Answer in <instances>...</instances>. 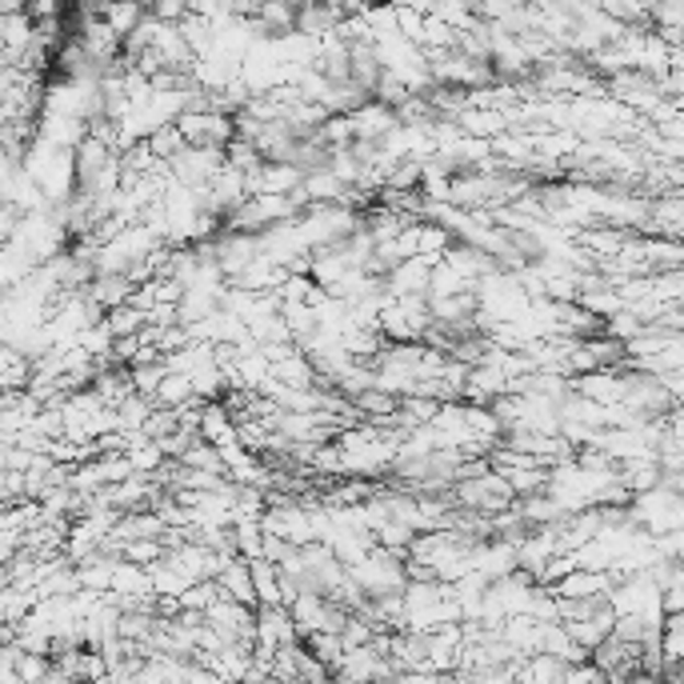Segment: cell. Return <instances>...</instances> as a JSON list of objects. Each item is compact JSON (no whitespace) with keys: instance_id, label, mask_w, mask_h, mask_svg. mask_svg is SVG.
<instances>
[{"instance_id":"6da1fadb","label":"cell","mask_w":684,"mask_h":684,"mask_svg":"<svg viewBox=\"0 0 684 684\" xmlns=\"http://www.w3.org/2000/svg\"><path fill=\"white\" fill-rule=\"evenodd\" d=\"M176 128L184 133L189 149L228 152L237 145V121L225 113H184L181 121H176Z\"/></svg>"},{"instance_id":"7a4b0ae2","label":"cell","mask_w":684,"mask_h":684,"mask_svg":"<svg viewBox=\"0 0 684 684\" xmlns=\"http://www.w3.org/2000/svg\"><path fill=\"white\" fill-rule=\"evenodd\" d=\"M172 181L184 184V189H205L228 169V152H213V149H184L181 157L169 164Z\"/></svg>"},{"instance_id":"3957f363","label":"cell","mask_w":684,"mask_h":684,"mask_svg":"<svg viewBox=\"0 0 684 684\" xmlns=\"http://www.w3.org/2000/svg\"><path fill=\"white\" fill-rule=\"evenodd\" d=\"M433 264H424L421 256L417 261H404L397 273L388 276V297L392 300H409V297H429L433 293Z\"/></svg>"},{"instance_id":"277c9868","label":"cell","mask_w":684,"mask_h":684,"mask_svg":"<svg viewBox=\"0 0 684 684\" xmlns=\"http://www.w3.org/2000/svg\"><path fill=\"white\" fill-rule=\"evenodd\" d=\"M353 121V140H373V145H385L400 125V116L392 113V109H385L380 101H373L368 109H361L356 116H349Z\"/></svg>"},{"instance_id":"5b68a950","label":"cell","mask_w":684,"mask_h":684,"mask_svg":"<svg viewBox=\"0 0 684 684\" xmlns=\"http://www.w3.org/2000/svg\"><path fill=\"white\" fill-rule=\"evenodd\" d=\"M521 569L516 565V545H504V540H489V545H480L472 552V572H480L485 581H504V577H513Z\"/></svg>"},{"instance_id":"8992f818","label":"cell","mask_w":684,"mask_h":684,"mask_svg":"<svg viewBox=\"0 0 684 684\" xmlns=\"http://www.w3.org/2000/svg\"><path fill=\"white\" fill-rule=\"evenodd\" d=\"M220 593L228 596V601H237V605H249L256 608V584H252V560H232L225 572L217 577Z\"/></svg>"},{"instance_id":"52a82bcc","label":"cell","mask_w":684,"mask_h":684,"mask_svg":"<svg viewBox=\"0 0 684 684\" xmlns=\"http://www.w3.org/2000/svg\"><path fill=\"white\" fill-rule=\"evenodd\" d=\"M164 533H169V525H164L152 509H140V513L121 516V525H116L113 536L121 540V545H137V540H160Z\"/></svg>"},{"instance_id":"ba28073f","label":"cell","mask_w":684,"mask_h":684,"mask_svg":"<svg viewBox=\"0 0 684 684\" xmlns=\"http://www.w3.org/2000/svg\"><path fill=\"white\" fill-rule=\"evenodd\" d=\"M252 584H256V608H285L281 569L273 560H252Z\"/></svg>"},{"instance_id":"9c48e42d","label":"cell","mask_w":684,"mask_h":684,"mask_svg":"<svg viewBox=\"0 0 684 684\" xmlns=\"http://www.w3.org/2000/svg\"><path fill=\"white\" fill-rule=\"evenodd\" d=\"M101 16L104 24L113 29L121 41H128V36L137 33L140 24H145V16H149V4H137V0H125V4H101Z\"/></svg>"},{"instance_id":"30bf717a","label":"cell","mask_w":684,"mask_h":684,"mask_svg":"<svg viewBox=\"0 0 684 684\" xmlns=\"http://www.w3.org/2000/svg\"><path fill=\"white\" fill-rule=\"evenodd\" d=\"M133 293H137V285H133L128 276H96V285L89 288V297L96 300V305L109 308V312H113V308L133 305Z\"/></svg>"},{"instance_id":"8fae6325","label":"cell","mask_w":684,"mask_h":684,"mask_svg":"<svg viewBox=\"0 0 684 684\" xmlns=\"http://www.w3.org/2000/svg\"><path fill=\"white\" fill-rule=\"evenodd\" d=\"M456 125L465 128L468 137L472 140H497V137H504V128H509V116L504 113H485V109H468L465 116H460V121H456Z\"/></svg>"},{"instance_id":"7c38bea8","label":"cell","mask_w":684,"mask_h":684,"mask_svg":"<svg viewBox=\"0 0 684 684\" xmlns=\"http://www.w3.org/2000/svg\"><path fill=\"white\" fill-rule=\"evenodd\" d=\"M176 465L193 468V472H213V477H228L225 456H220L217 445H208V441H196V445L189 448V456H184V460H176Z\"/></svg>"},{"instance_id":"4fadbf2b","label":"cell","mask_w":684,"mask_h":684,"mask_svg":"<svg viewBox=\"0 0 684 684\" xmlns=\"http://www.w3.org/2000/svg\"><path fill=\"white\" fill-rule=\"evenodd\" d=\"M104 324H109V332H113L116 341H128V337H140V332H145L149 312H140L137 305H125V308H113Z\"/></svg>"},{"instance_id":"5bb4252c","label":"cell","mask_w":684,"mask_h":684,"mask_svg":"<svg viewBox=\"0 0 684 684\" xmlns=\"http://www.w3.org/2000/svg\"><path fill=\"white\" fill-rule=\"evenodd\" d=\"M232 536H237L240 560H264V528H261V521H237V525H232Z\"/></svg>"},{"instance_id":"9a60e30c","label":"cell","mask_w":684,"mask_h":684,"mask_svg":"<svg viewBox=\"0 0 684 684\" xmlns=\"http://www.w3.org/2000/svg\"><path fill=\"white\" fill-rule=\"evenodd\" d=\"M149 149H152V157H157V160L172 164V160H176L184 149H189V140H184L181 128L169 125V128H160V133H152V137H149Z\"/></svg>"},{"instance_id":"2e32d148","label":"cell","mask_w":684,"mask_h":684,"mask_svg":"<svg viewBox=\"0 0 684 684\" xmlns=\"http://www.w3.org/2000/svg\"><path fill=\"white\" fill-rule=\"evenodd\" d=\"M305 645H308V652H312V657L324 664V669H337V664L344 661V652H349V649H344V640L332 637V632H317V637H308Z\"/></svg>"},{"instance_id":"e0dca14e","label":"cell","mask_w":684,"mask_h":684,"mask_svg":"<svg viewBox=\"0 0 684 684\" xmlns=\"http://www.w3.org/2000/svg\"><path fill=\"white\" fill-rule=\"evenodd\" d=\"M412 540H417V528L400 525V521H388L385 528H377V548H388V552H400V557H409Z\"/></svg>"},{"instance_id":"ac0fdd59","label":"cell","mask_w":684,"mask_h":684,"mask_svg":"<svg viewBox=\"0 0 684 684\" xmlns=\"http://www.w3.org/2000/svg\"><path fill=\"white\" fill-rule=\"evenodd\" d=\"M380 637V628L373 625V620H365V616H349V625H344L341 640H344V649H368L373 640Z\"/></svg>"},{"instance_id":"d6986e66","label":"cell","mask_w":684,"mask_h":684,"mask_svg":"<svg viewBox=\"0 0 684 684\" xmlns=\"http://www.w3.org/2000/svg\"><path fill=\"white\" fill-rule=\"evenodd\" d=\"M181 429V412H172V409H157L149 417V424H145V436H149L152 445H160V441H169L172 433Z\"/></svg>"},{"instance_id":"ffe728a7","label":"cell","mask_w":684,"mask_h":684,"mask_svg":"<svg viewBox=\"0 0 684 684\" xmlns=\"http://www.w3.org/2000/svg\"><path fill=\"white\" fill-rule=\"evenodd\" d=\"M149 12L160 24H184L189 16H193V4H181V0H157V4H149Z\"/></svg>"},{"instance_id":"44dd1931","label":"cell","mask_w":684,"mask_h":684,"mask_svg":"<svg viewBox=\"0 0 684 684\" xmlns=\"http://www.w3.org/2000/svg\"><path fill=\"white\" fill-rule=\"evenodd\" d=\"M53 673V657H24L21 652V684H45Z\"/></svg>"},{"instance_id":"7402d4cb","label":"cell","mask_w":684,"mask_h":684,"mask_svg":"<svg viewBox=\"0 0 684 684\" xmlns=\"http://www.w3.org/2000/svg\"><path fill=\"white\" fill-rule=\"evenodd\" d=\"M300 548L293 540H281V536H264V560H273L276 569H285L288 560L297 557Z\"/></svg>"},{"instance_id":"603a6c76","label":"cell","mask_w":684,"mask_h":684,"mask_svg":"<svg viewBox=\"0 0 684 684\" xmlns=\"http://www.w3.org/2000/svg\"><path fill=\"white\" fill-rule=\"evenodd\" d=\"M625 684H664V676H657V673H632Z\"/></svg>"},{"instance_id":"cb8c5ba5","label":"cell","mask_w":684,"mask_h":684,"mask_svg":"<svg viewBox=\"0 0 684 684\" xmlns=\"http://www.w3.org/2000/svg\"><path fill=\"white\" fill-rule=\"evenodd\" d=\"M45 684H77V681H72V676H69V673H60L57 664H53V673H48V676H45Z\"/></svg>"},{"instance_id":"d4e9b609","label":"cell","mask_w":684,"mask_h":684,"mask_svg":"<svg viewBox=\"0 0 684 684\" xmlns=\"http://www.w3.org/2000/svg\"><path fill=\"white\" fill-rule=\"evenodd\" d=\"M436 676H441V673H436Z\"/></svg>"}]
</instances>
